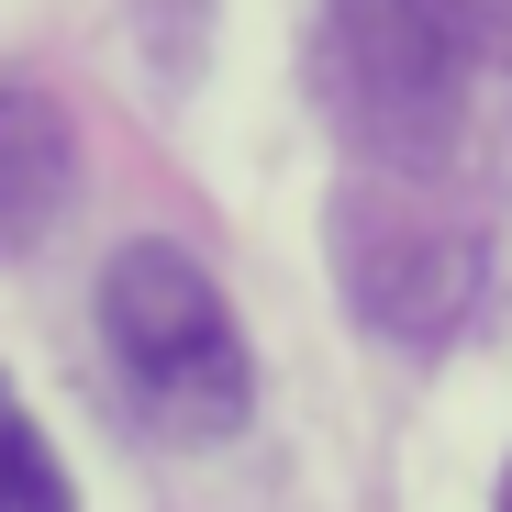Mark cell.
Listing matches in <instances>:
<instances>
[{
	"mask_svg": "<svg viewBox=\"0 0 512 512\" xmlns=\"http://www.w3.org/2000/svg\"><path fill=\"white\" fill-rule=\"evenodd\" d=\"M0 512H78L67 501V468H56V446L34 435V412L0 390Z\"/></svg>",
	"mask_w": 512,
	"mask_h": 512,
	"instance_id": "cell-5",
	"label": "cell"
},
{
	"mask_svg": "<svg viewBox=\"0 0 512 512\" xmlns=\"http://www.w3.org/2000/svg\"><path fill=\"white\" fill-rule=\"evenodd\" d=\"M101 334L134 379V401L179 435H245L256 412V357L234 334V301L212 290L201 256H179L167 234H134L101 268Z\"/></svg>",
	"mask_w": 512,
	"mask_h": 512,
	"instance_id": "cell-1",
	"label": "cell"
},
{
	"mask_svg": "<svg viewBox=\"0 0 512 512\" xmlns=\"http://www.w3.org/2000/svg\"><path fill=\"white\" fill-rule=\"evenodd\" d=\"M334 290L368 334L435 357L479 312V234L457 212H435L412 179H346V201H334Z\"/></svg>",
	"mask_w": 512,
	"mask_h": 512,
	"instance_id": "cell-3",
	"label": "cell"
},
{
	"mask_svg": "<svg viewBox=\"0 0 512 512\" xmlns=\"http://www.w3.org/2000/svg\"><path fill=\"white\" fill-rule=\"evenodd\" d=\"M323 78L379 179L435 167L468 123V0H323Z\"/></svg>",
	"mask_w": 512,
	"mask_h": 512,
	"instance_id": "cell-2",
	"label": "cell"
},
{
	"mask_svg": "<svg viewBox=\"0 0 512 512\" xmlns=\"http://www.w3.org/2000/svg\"><path fill=\"white\" fill-rule=\"evenodd\" d=\"M501 512H512V468H501Z\"/></svg>",
	"mask_w": 512,
	"mask_h": 512,
	"instance_id": "cell-6",
	"label": "cell"
},
{
	"mask_svg": "<svg viewBox=\"0 0 512 512\" xmlns=\"http://www.w3.org/2000/svg\"><path fill=\"white\" fill-rule=\"evenodd\" d=\"M78 190V123L56 90L0 78V256H23Z\"/></svg>",
	"mask_w": 512,
	"mask_h": 512,
	"instance_id": "cell-4",
	"label": "cell"
}]
</instances>
